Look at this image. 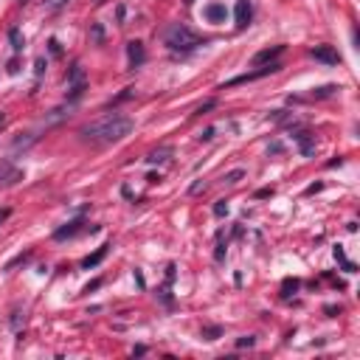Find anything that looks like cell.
<instances>
[{
    "label": "cell",
    "instance_id": "29",
    "mask_svg": "<svg viewBox=\"0 0 360 360\" xmlns=\"http://www.w3.org/2000/svg\"><path fill=\"white\" fill-rule=\"evenodd\" d=\"M48 45H51V53H53V57H59V53H62V48H59V43H57V40H51Z\"/></svg>",
    "mask_w": 360,
    "mask_h": 360
},
{
    "label": "cell",
    "instance_id": "26",
    "mask_svg": "<svg viewBox=\"0 0 360 360\" xmlns=\"http://www.w3.org/2000/svg\"><path fill=\"white\" fill-rule=\"evenodd\" d=\"M270 118H273V121H287V113L284 110H273V113H270Z\"/></svg>",
    "mask_w": 360,
    "mask_h": 360
},
{
    "label": "cell",
    "instance_id": "19",
    "mask_svg": "<svg viewBox=\"0 0 360 360\" xmlns=\"http://www.w3.org/2000/svg\"><path fill=\"white\" fill-rule=\"evenodd\" d=\"M335 85H323V87H318V90H313V99H327V96H332L335 93Z\"/></svg>",
    "mask_w": 360,
    "mask_h": 360
},
{
    "label": "cell",
    "instance_id": "25",
    "mask_svg": "<svg viewBox=\"0 0 360 360\" xmlns=\"http://www.w3.org/2000/svg\"><path fill=\"white\" fill-rule=\"evenodd\" d=\"M214 133H217V130H214V127H208L206 133H200V143H208V141H211V138H214Z\"/></svg>",
    "mask_w": 360,
    "mask_h": 360
},
{
    "label": "cell",
    "instance_id": "37",
    "mask_svg": "<svg viewBox=\"0 0 360 360\" xmlns=\"http://www.w3.org/2000/svg\"><path fill=\"white\" fill-rule=\"evenodd\" d=\"M186 3H194V0H186Z\"/></svg>",
    "mask_w": 360,
    "mask_h": 360
},
{
    "label": "cell",
    "instance_id": "15",
    "mask_svg": "<svg viewBox=\"0 0 360 360\" xmlns=\"http://www.w3.org/2000/svg\"><path fill=\"white\" fill-rule=\"evenodd\" d=\"M76 82H85V70H82L79 62H76L74 68L68 70V85H76Z\"/></svg>",
    "mask_w": 360,
    "mask_h": 360
},
{
    "label": "cell",
    "instance_id": "14",
    "mask_svg": "<svg viewBox=\"0 0 360 360\" xmlns=\"http://www.w3.org/2000/svg\"><path fill=\"white\" fill-rule=\"evenodd\" d=\"M9 43H11V51H14V53H20L23 48H26V37H23L20 28H11V31H9Z\"/></svg>",
    "mask_w": 360,
    "mask_h": 360
},
{
    "label": "cell",
    "instance_id": "18",
    "mask_svg": "<svg viewBox=\"0 0 360 360\" xmlns=\"http://www.w3.org/2000/svg\"><path fill=\"white\" fill-rule=\"evenodd\" d=\"M70 93H68V101H76L82 93H85V82H76V85H68Z\"/></svg>",
    "mask_w": 360,
    "mask_h": 360
},
{
    "label": "cell",
    "instance_id": "38",
    "mask_svg": "<svg viewBox=\"0 0 360 360\" xmlns=\"http://www.w3.org/2000/svg\"><path fill=\"white\" fill-rule=\"evenodd\" d=\"M20 3H26V0H20Z\"/></svg>",
    "mask_w": 360,
    "mask_h": 360
},
{
    "label": "cell",
    "instance_id": "5",
    "mask_svg": "<svg viewBox=\"0 0 360 360\" xmlns=\"http://www.w3.org/2000/svg\"><path fill=\"white\" fill-rule=\"evenodd\" d=\"M293 138H296V143H298V149H301L304 158H313L315 155V135L307 133V130H298Z\"/></svg>",
    "mask_w": 360,
    "mask_h": 360
},
{
    "label": "cell",
    "instance_id": "27",
    "mask_svg": "<svg viewBox=\"0 0 360 360\" xmlns=\"http://www.w3.org/2000/svg\"><path fill=\"white\" fill-rule=\"evenodd\" d=\"M93 40H96V43L104 40V28H101V26H93Z\"/></svg>",
    "mask_w": 360,
    "mask_h": 360
},
{
    "label": "cell",
    "instance_id": "9",
    "mask_svg": "<svg viewBox=\"0 0 360 360\" xmlns=\"http://www.w3.org/2000/svg\"><path fill=\"white\" fill-rule=\"evenodd\" d=\"M127 57H130V68H138V65L147 59V53H143V43H138V40L127 43Z\"/></svg>",
    "mask_w": 360,
    "mask_h": 360
},
{
    "label": "cell",
    "instance_id": "32",
    "mask_svg": "<svg viewBox=\"0 0 360 360\" xmlns=\"http://www.w3.org/2000/svg\"><path fill=\"white\" fill-rule=\"evenodd\" d=\"M9 217H11V208H0V223H6Z\"/></svg>",
    "mask_w": 360,
    "mask_h": 360
},
{
    "label": "cell",
    "instance_id": "2",
    "mask_svg": "<svg viewBox=\"0 0 360 360\" xmlns=\"http://www.w3.org/2000/svg\"><path fill=\"white\" fill-rule=\"evenodd\" d=\"M164 43L169 45L172 51L189 53V51H194V48H200L203 40L197 37V34L191 31L189 26H183V23H172V26L164 31Z\"/></svg>",
    "mask_w": 360,
    "mask_h": 360
},
{
    "label": "cell",
    "instance_id": "28",
    "mask_svg": "<svg viewBox=\"0 0 360 360\" xmlns=\"http://www.w3.org/2000/svg\"><path fill=\"white\" fill-rule=\"evenodd\" d=\"M101 287V279H93L90 284H85V293H90V290H99Z\"/></svg>",
    "mask_w": 360,
    "mask_h": 360
},
{
    "label": "cell",
    "instance_id": "35",
    "mask_svg": "<svg viewBox=\"0 0 360 360\" xmlns=\"http://www.w3.org/2000/svg\"><path fill=\"white\" fill-rule=\"evenodd\" d=\"M267 152H273V155H279V152H281V143H270V149H267Z\"/></svg>",
    "mask_w": 360,
    "mask_h": 360
},
{
    "label": "cell",
    "instance_id": "20",
    "mask_svg": "<svg viewBox=\"0 0 360 360\" xmlns=\"http://www.w3.org/2000/svg\"><path fill=\"white\" fill-rule=\"evenodd\" d=\"M242 177H245L242 169H233V172H228V175H223V183H239Z\"/></svg>",
    "mask_w": 360,
    "mask_h": 360
},
{
    "label": "cell",
    "instance_id": "17",
    "mask_svg": "<svg viewBox=\"0 0 360 360\" xmlns=\"http://www.w3.org/2000/svg\"><path fill=\"white\" fill-rule=\"evenodd\" d=\"M223 335V327H203V338L206 340H217Z\"/></svg>",
    "mask_w": 360,
    "mask_h": 360
},
{
    "label": "cell",
    "instance_id": "31",
    "mask_svg": "<svg viewBox=\"0 0 360 360\" xmlns=\"http://www.w3.org/2000/svg\"><path fill=\"white\" fill-rule=\"evenodd\" d=\"M323 189V183H313V186H307V194H315V191H321Z\"/></svg>",
    "mask_w": 360,
    "mask_h": 360
},
{
    "label": "cell",
    "instance_id": "21",
    "mask_svg": "<svg viewBox=\"0 0 360 360\" xmlns=\"http://www.w3.org/2000/svg\"><path fill=\"white\" fill-rule=\"evenodd\" d=\"M254 344H256L254 335H242V338H237V349H250Z\"/></svg>",
    "mask_w": 360,
    "mask_h": 360
},
{
    "label": "cell",
    "instance_id": "24",
    "mask_svg": "<svg viewBox=\"0 0 360 360\" xmlns=\"http://www.w3.org/2000/svg\"><path fill=\"white\" fill-rule=\"evenodd\" d=\"M203 189H206V183H203V180H197V183H191V186H189V194H200Z\"/></svg>",
    "mask_w": 360,
    "mask_h": 360
},
{
    "label": "cell",
    "instance_id": "11",
    "mask_svg": "<svg viewBox=\"0 0 360 360\" xmlns=\"http://www.w3.org/2000/svg\"><path fill=\"white\" fill-rule=\"evenodd\" d=\"M206 17L211 23H225V17H228V9L223 3H208L206 6Z\"/></svg>",
    "mask_w": 360,
    "mask_h": 360
},
{
    "label": "cell",
    "instance_id": "7",
    "mask_svg": "<svg viewBox=\"0 0 360 360\" xmlns=\"http://www.w3.org/2000/svg\"><path fill=\"white\" fill-rule=\"evenodd\" d=\"M17 180H23V172L14 169L9 160H0V186H14Z\"/></svg>",
    "mask_w": 360,
    "mask_h": 360
},
{
    "label": "cell",
    "instance_id": "8",
    "mask_svg": "<svg viewBox=\"0 0 360 360\" xmlns=\"http://www.w3.org/2000/svg\"><path fill=\"white\" fill-rule=\"evenodd\" d=\"M79 231H82V220L76 217V220H70V223H65L62 228H57V231H53V239H57V242H62V239L76 237Z\"/></svg>",
    "mask_w": 360,
    "mask_h": 360
},
{
    "label": "cell",
    "instance_id": "16",
    "mask_svg": "<svg viewBox=\"0 0 360 360\" xmlns=\"http://www.w3.org/2000/svg\"><path fill=\"white\" fill-rule=\"evenodd\" d=\"M296 290H298V279H287L284 284H281V296H284V298H290Z\"/></svg>",
    "mask_w": 360,
    "mask_h": 360
},
{
    "label": "cell",
    "instance_id": "6",
    "mask_svg": "<svg viewBox=\"0 0 360 360\" xmlns=\"http://www.w3.org/2000/svg\"><path fill=\"white\" fill-rule=\"evenodd\" d=\"M233 17H237V28H245L254 17V6L250 0H237V9H233Z\"/></svg>",
    "mask_w": 360,
    "mask_h": 360
},
{
    "label": "cell",
    "instance_id": "3",
    "mask_svg": "<svg viewBox=\"0 0 360 360\" xmlns=\"http://www.w3.org/2000/svg\"><path fill=\"white\" fill-rule=\"evenodd\" d=\"M279 68H281L279 62H267L265 68H259V70H250V74H242V76H233V79H228L225 85H223V90H225V87H233V85H245V82H256V79H262V76L276 74Z\"/></svg>",
    "mask_w": 360,
    "mask_h": 360
},
{
    "label": "cell",
    "instance_id": "30",
    "mask_svg": "<svg viewBox=\"0 0 360 360\" xmlns=\"http://www.w3.org/2000/svg\"><path fill=\"white\" fill-rule=\"evenodd\" d=\"M214 104H217V101H214V99H211V101H206V104H200V107H197V113H206V110H211Z\"/></svg>",
    "mask_w": 360,
    "mask_h": 360
},
{
    "label": "cell",
    "instance_id": "10",
    "mask_svg": "<svg viewBox=\"0 0 360 360\" xmlns=\"http://www.w3.org/2000/svg\"><path fill=\"white\" fill-rule=\"evenodd\" d=\"M281 51H284V45H273V48H265V51H259L254 57V65H265V62H276V59L281 57Z\"/></svg>",
    "mask_w": 360,
    "mask_h": 360
},
{
    "label": "cell",
    "instance_id": "4",
    "mask_svg": "<svg viewBox=\"0 0 360 360\" xmlns=\"http://www.w3.org/2000/svg\"><path fill=\"white\" fill-rule=\"evenodd\" d=\"M310 57L315 62H323V65H338L340 62V53L335 51V45H313L310 48Z\"/></svg>",
    "mask_w": 360,
    "mask_h": 360
},
{
    "label": "cell",
    "instance_id": "34",
    "mask_svg": "<svg viewBox=\"0 0 360 360\" xmlns=\"http://www.w3.org/2000/svg\"><path fill=\"white\" fill-rule=\"evenodd\" d=\"M17 70H20V65H17V59H11V62H9V74H17Z\"/></svg>",
    "mask_w": 360,
    "mask_h": 360
},
{
    "label": "cell",
    "instance_id": "13",
    "mask_svg": "<svg viewBox=\"0 0 360 360\" xmlns=\"http://www.w3.org/2000/svg\"><path fill=\"white\" fill-rule=\"evenodd\" d=\"M169 158H172V147H160L147 155V164H166Z\"/></svg>",
    "mask_w": 360,
    "mask_h": 360
},
{
    "label": "cell",
    "instance_id": "23",
    "mask_svg": "<svg viewBox=\"0 0 360 360\" xmlns=\"http://www.w3.org/2000/svg\"><path fill=\"white\" fill-rule=\"evenodd\" d=\"M65 3H70V0H43V6H45V9H51V11L62 9Z\"/></svg>",
    "mask_w": 360,
    "mask_h": 360
},
{
    "label": "cell",
    "instance_id": "1",
    "mask_svg": "<svg viewBox=\"0 0 360 360\" xmlns=\"http://www.w3.org/2000/svg\"><path fill=\"white\" fill-rule=\"evenodd\" d=\"M135 121L130 116H121V113H107V116H101L99 121H90L85 127L79 130L82 138H87V141H96V143H116L121 141V138H127L133 133Z\"/></svg>",
    "mask_w": 360,
    "mask_h": 360
},
{
    "label": "cell",
    "instance_id": "33",
    "mask_svg": "<svg viewBox=\"0 0 360 360\" xmlns=\"http://www.w3.org/2000/svg\"><path fill=\"white\" fill-rule=\"evenodd\" d=\"M270 194H273V189H259V191H256V197H259V200H262V197H270Z\"/></svg>",
    "mask_w": 360,
    "mask_h": 360
},
{
    "label": "cell",
    "instance_id": "22",
    "mask_svg": "<svg viewBox=\"0 0 360 360\" xmlns=\"http://www.w3.org/2000/svg\"><path fill=\"white\" fill-rule=\"evenodd\" d=\"M228 214V200H217L214 203V217H225Z\"/></svg>",
    "mask_w": 360,
    "mask_h": 360
},
{
    "label": "cell",
    "instance_id": "36",
    "mask_svg": "<svg viewBox=\"0 0 360 360\" xmlns=\"http://www.w3.org/2000/svg\"><path fill=\"white\" fill-rule=\"evenodd\" d=\"M3 118H6V116H3V113H0V124H3Z\"/></svg>",
    "mask_w": 360,
    "mask_h": 360
},
{
    "label": "cell",
    "instance_id": "12",
    "mask_svg": "<svg viewBox=\"0 0 360 360\" xmlns=\"http://www.w3.org/2000/svg\"><path fill=\"white\" fill-rule=\"evenodd\" d=\"M107 254H110V245H101L99 250H93V254H90V256H85V259H82V267H85V270L96 267V265H99V262H101V259H104V256H107Z\"/></svg>",
    "mask_w": 360,
    "mask_h": 360
}]
</instances>
